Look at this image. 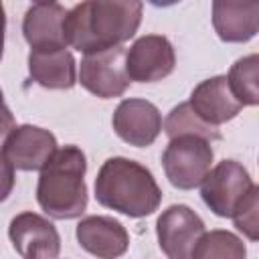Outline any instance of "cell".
I'll use <instances>...</instances> for the list:
<instances>
[{
    "label": "cell",
    "mask_w": 259,
    "mask_h": 259,
    "mask_svg": "<svg viewBox=\"0 0 259 259\" xmlns=\"http://www.w3.org/2000/svg\"><path fill=\"white\" fill-rule=\"evenodd\" d=\"M57 152V140L49 130L36 125L14 127L4 142L2 156L14 170H42Z\"/></svg>",
    "instance_id": "30bf717a"
},
{
    "label": "cell",
    "mask_w": 259,
    "mask_h": 259,
    "mask_svg": "<svg viewBox=\"0 0 259 259\" xmlns=\"http://www.w3.org/2000/svg\"><path fill=\"white\" fill-rule=\"evenodd\" d=\"M67 10L57 2H34L28 6L22 32L30 51H45V49H67L63 24H65Z\"/></svg>",
    "instance_id": "4fadbf2b"
},
{
    "label": "cell",
    "mask_w": 259,
    "mask_h": 259,
    "mask_svg": "<svg viewBox=\"0 0 259 259\" xmlns=\"http://www.w3.org/2000/svg\"><path fill=\"white\" fill-rule=\"evenodd\" d=\"M12 188H14V168L8 164V160L0 152V202L8 198Z\"/></svg>",
    "instance_id": "44dd1931"
},
{
    "label": "cell",
    "mask_w": 259,
    "mask_h": 259,
    "mask_svg": "<svg viewBox=\"0 0 259 259\" xmlns=\"http://www.w3.org/2000/svg\"><path fill=\"white\" fill-rule=\"evenodd\" d=\"M8 237L22 259H57L61 237L51 221L36 212H20L10 221Z\"/></svg>",
    "instance_id": "9c48e42d"
},
{
    "label": "cell",
    "mask_w": 259,
    "mask_h": 259,
    "mask_svg": "<svg viewBox=\"0 0 259 259\" xmlns=\"http://www.w3.org/2000/svg\"><path fill=\"white\" fill-rule=\"evenodd\" d=\"M4 28H6V14H4V6L0 4V59L4 51Z\"/></svg>",
    "instance_id": "603a6c76"
},
{
    "label": "cell",
    "mask_w": 259,
    "mask_h": 259,
    "mask_svg": "<svg viewBox=\"0 0 259 259\" xmlns=\"http://www.w3.org/2000/svg\"><path fill=\"white\" fill-rule=\"evenodd\" d=\"M14 127H16V123H14V115H12V111L4 105L2 91H0V152H2L4 142L8 140V136L12 134Z\"/></svg>",
    "instance_id": "7402d4cb"
},
{
    "label": "cell",
    "mask_w": 259,
    "mask_h": 259,
    "mask_svg": "<svg viewBox=\"0 0 259 259\" xmlns=\"http://www.w3.org/2000/svg\"><path fill=\"white\" fill-rule=\"evenodd\" d=\"M75 235L79 245L99 259H117L130 247V235L125 227L111 217H85L77 225Z\"/></svg>",
    "instance_id": "7c38bea8"
},
{
    "label": "cell",
    "mask_w": 259,
    "mask_h": 259,
    "mask_svg": "<svg viewBox=\"0 0 259 259\" xmlns=\"http://www.w3.org/2000/svg\"><path fill=\"white\" fill-rule=\"evenodd\" d=\"M204 233L202 219L186 204L168 206L156 223L158 245L170 259H190L194 245Z\"/></svg>",
    "instance_id": "52a82bcc"
},
{
    "label": "cell",
    "mask_w": 259,
    "mask_h": 259,
    "mask_svg": "<svg viewBox=\"0 0 259 259\" xmlns=\"http://www.w3.org/2000/svg\"><path fill=\"white\" fill-rule=\"evenodd\" d=\"M174 47L162 34H144L125 53V69L130 81H162L174 71Z\"/></svg>",
    "instance_id": "ba28073f"
},
{
    "label": "cell",
    "mask_w": 259,
    "mask_h": 259,
    "mask_svg": "<svg viewBox=\"0 0 259 259\" xmlns=\"http://www.w3.org/2000/svg\"><path fill=\"white\" fill-rule=\"evenodd\" d=\"M164 132H166V136H168L170 140L182 138V136H196V138H202V140H206V142H210V144L221 140L219 127L204 123V121L194 113V109L190 107L188 101L176 105V107L168 113V117H166V121H164Z\"/></svg>",
    "instance_id": "e0dca14e"
},
{
    "label": "cell",
    "mask_w": 259,
    "mask_h": 259,
    "mask_svg": "<svg viewBox=\"0 0 259 259\" xmlns=\"http://www.w3.org/2000/svg\"><path fill=\"white\" fill-rule=\"evenodd\" d=\"M115 134L130 146L146 148L156 142L162 130L158 107L146 99H123L113 113Z\"/></svg>",
    "instance_id": "8fae6325"
},
{
    "label": "cell",
    "mask_w": 259,
    "mask_h": 259,
    "mask_svg": "<svg viewBox=\"0 0 259 259\" xmlns=\"http://www.w3.org/2000/svg\"><path fill=\"white\" fill-rule=\"evenodd\" d=\"M190 259H247V249L235 233L217 229L198 239Z\"/></svg>",
    "instance_id": "ac0fdd59"
},
{
    "label": "cell",
    "mask_w": 259,
    "mask_h": 259,
    "mask_svg": "<svg viewBox=\"0 0 259 259\" xmlns=\"http://www.w3.org/2000/svg\"><path fill=\"white\" fill-rule=\"evenodd\" d=\"M28 73L32 81L47 89H71L77 83L75 59L67 49L30 51Z\"/></svg>",
    "instance_id": "2e32d148"
},
{
    "label": "cell",
    "mask_w": 259,
    "mask_h": 259,
    "mask_svg": "<svg viewBox=\"0 0 259 259\" xmlns=\"http://www.w3.org/2000/svg\"><path fill=\"white\" fill-rule=\"evenodd\" d=\"M212 164L210 142L196 136H182L170 140L162 154V166L172 186L190 190L200 186Z\"/></svg>",
    "instance_id": "277c9868"
},
{
    "label": "cell",
    "mask_w": 259,
    "mask_h": 259,
    "mask_svg": "<svg viewBox=\"0 0 259 259\" xmlns=\"http://www.w3.org/2000/svg\"><path fill=\"white\" fill-rule=\"evenodd\" d=\"M142 10V2H81L67 10L63 24L65 42L85 55L121 47L136 34Z\"/></svg>",
    "instance_id": "6da1fadb"
},
{
    "label": "cell",
    "mask_w": 259,
    "mask_h": 259,
    "mask_svg": "<svg viewBox=\"0 0 259 259\" xmlns=\"http://www.w3.org/2000/svg\"><path fill=\"white\" fill-rule=\"evenodd\" d=\"M95 198L99 204L121 214L140 219L152 214L162 200V192L152 172L136 160L109 158L97 172Z\"/></svg>",
    "instance_id": "7a4b0ae2"
},
{
    "label": "cell",
    "mask_w": 259,
    "mask_h": 259,
    "mask_svg": "<svg viewBox=\"0 0 259 259\" xmlns=\"http://www.w3.org/2000/svg\"><path fill=\"white\" fill-rule=\"evenodd\" d=\"M212 26L225 42H245L257 34L259 2L217 0L212 2Z\"/></svg>",
    "instance_id": "9a60e30c"
},
{
    "label": "cell",
    "mask_w": 259,
    "mask_h": 259,
    "mask_svg": "<svg viewBox=\"0 0 259 259\" xmlns=\"http://www.w3.org/2000/svg\"><path fill=\"white\" fill-rule=\"evenodd\" d=\"M125 49L115 47L99 53L85 55L79 67V83L101 99L119 97L130 87L125 69Z\"/></svg>",
    "instance_id": "8992f818"
},
{
    "label": "cell",
    "mask_w": 259,
    "mask_h": 259,
    "mask_svg": "<svg viewBox=\"0 0 259 259\" xmlns=\"http://www.w3.org/2000/svg\"><path fill=\"white\" fill-rule=\"evenodd\" d=\"M188 103L204 123L214 125V127L237 117V113L243 107L235 99V95L229 87L227 75H217V77H210V79L198 83L192 89Z\"/></svg>",
    "instance_id": "5bb4252c"
},
{
    "label": "cell",
    "mask_w": 259,
    "mask_h": 259,
    "mask_svg": "<svg viewBox=\"0 0 259 259\" xmlns=\"http://www.w3.org/2000/svg\"><path fill=\"white\" fill-rule=\"evenodd\" d=\"M229 87L241 105L259 103V57L249 55L239 59L229 71Z\"/></svg>",
    "instance_id": "d6986e66"
},
{
    "label": "cell",
    "mask_w": 259,
    "mask_h": 259,
    "mask_svg": "<svg viewBox=\"0 0 259 259\" xmlns=\"http://www.w3.org/2000/svg\"><path fill=\"white\" fill-rule=\"evenodd\" d=\"M253 186L249 172L239 162L223 160L200 182V196L217 217H231Z\"/></svg>",
    "instance_id": "5b68a950"
},
{
    "label": "cell",
    "mask_w": 259,
    "mask_h": 259,
    "mask_svg": "<svg viewBox=\"0 0 259 259\" xmlns=\"http://www.w3.org/2000/svg\"><path fill=\"white\" fill-rule=\"evenodd\" d=\"M85 172L87 160L81 148H57L38 176L36 200L40 208L59 221L81 217L87 208V186L83 180Z\"/></svg>",
    "instance_id": "3957f363"
},
{
    "label": "cell",
    "mask_w": 259,
    "mask_h": 259,
    "mask_svg": "<svg viewBox=\"0 0 259 259\" xmlns=\"http://www.w3.org/2000/svg\"><path fill=\"white\" fill-rule=\"evenodd\" d=\"M235 227L249 239L257 241L259 239V188L253 186L245 198L237 204V208L231 214Z\"/></svg>",
    "instance_id": "ffe728a7"
}]
</instances>
